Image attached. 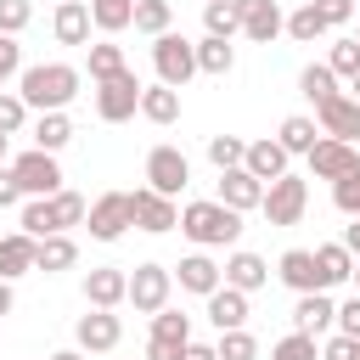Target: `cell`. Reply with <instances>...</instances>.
Instances as JSON below:
<instances>
[{
    "instance_id": "7c38bea8",
    "label": "cell",
    "mask_w": 360,
    "mask_h": 360,
    "mask_svg": "<svg viewBox=\"0 0 360 360\" xmlns=\"http://www.w3.org/2000/svg\"><path fill=\"white\" fill-rule=\"evenodd\" d=\"M129 214H135V225H141V231H152V236H163V231H174V225H180L174 197H163V191H152V186L129 191Z\"/></svg>"
},
{
    "instance_id": "d6986e66",
    "label": "cell",
    "mask_w": 360,
    "mask_h": 360,
    "mask_svg": "<svg viewBox=\"0 0 360 360\" xmlns=\"http://www.w3.org/2000/svg\"><path fill=\"white\" fill-rule=\"evenodd\" d=\"M338 321V304H332V292L321 287V292H298V309H292V332H326Z\"/></svg>"
},
{
    "instance_id": "5b68a950",
    "label": "cell",
    "mask_w": 360,
    "mask_h": 360,
    "mask_svg": "<svg viewBox=\"0 0 360 360\" xmlns=\"http://www.w3.org/2000/svg\"><path fill=\"white\" fill-rule=\"evenodd\" d=\"M135 112H141V79H135L129 68L96 84V118H101V124H124V118H135Z\"/></svg>"
},
{
    "instance_id": "11a10c76",
    "label": "cell",
    "mask_w": 360,
    "mask_h": 360,
    "mask_svg": "<svg viewBox=\"0 0 360 360\" xmlns=\"http://www.w3.org/2000/svg\"><path fill=\"white\" fill-rule=\"evenodd\" d=\"M11 304H17V298H11V281L0 276V315H11Z\"/></svg>"
},
{
    "instance_id": "9f6ffc18",
    "label": "cell",
    "mask_w": 360,
    "mask_h": 360,
    "mask_svg": "<svg viewBox=\"0 0 360 360\" xmlns=\"http://www.w3.org/2000/svg\"><path fill=\"white\" fill-rule=\"evenodd\" d=\"M51 360H84V349H56Z\"/></svg>"
},
{
    "instance_id": "4dcf8cb0",
    "label": "cell",
    "mask_w": 360,
    "mask_h": 360,
    "mask_svg": "<svg viewBox=\"0 0 360 360\" xmlns=\"http://www.w3.org/2000/svg\"><path fill=\"white\" fill-rule=\"evenodd\" d=\"M22 231H28L34 242H39V236H56V231H62L56 202H51V197H28V202H22Z\"/></svg>"
},
{
    "instance_id": "277c9868",
    "label": "cell",
    "mask_w": 360,
    "mask_h": 360,
    "mask_svg": "<svg viewBox=\"0 0 360 360\" xmlns=\"http://www.w3.org/2000/svg\"><path fill=\"white\" fill-rule=\"evenodd\" d=\"M304 208H309V186H304L298 174H276V180L264 186V197H259V214H264L270 225H298Z\"/></svg>"
},
{
    "instance_id": "f1b7e54d",
    "label": "cell",
    "mask_w": 360,
    "mask_h": 360,
    "mask_svg": "<svg viewBox=\"0 0 360 360\" xmlns=\"http://www.w3.org/2000/svg\"><path fill=\"white\" fill-rule=\"evenodd\" d=\"M129 22H135V0H90V28L124 34Z\"/></svg>"
},
{
    "instance_id": "bcb514c9",
    "label": "cell",
    "mask_w": 360,
    "mask_h": 360,
    "mask_svg": "<svg viewBox=\"0 0 360 360\" xmlns=\"http://www.w3.org/2000/svg\"><path fill=\"white\" fill-rule=\"evenodd\" d=\"M326 68H332L338 79H354V73H360V45H354V39H338V45H332V62H326Z\"/></svg>"
},
{
    "instance_id": "f5cc1de1",
    "label": "cell",
    "mask_w": 360,
    "mask_h": 360,
    "mask_svg": "<svg viewBox=\"0 0 360 360\" xmlns=\"http://www.w3.org/2000/svg\"><path fill=\"white\" fill-rule=\"evenodd\" d=\"M180 360H219V354H214V343H186Z\"/></svg>"
},
{
    "instance_id": "681fc988",
    "label": "cell",
    "mask_w": 360,
    "mask_h": 360,
    "mask_svg": "<svg viewBox=\"0 0 360 360\" xmlns=\"http://www.w3.org/2000/svg\"><path fill=\"white\" fill-rule=\"evenodd\" d=\"M309 6L321 11V22H326V28H338V22H349V17H354V0H309Z\"/></svg>"
},
{
    "instance_id": "ac0fdd59",
    "label": "cell",
    "mask_w": 360,
    "mask_h": 360,
    "mask_svg": "<svg viewBox=\"0 0 360 360\" xmlns=\"http://www.w3.org/2000/svg\"><path fill=\"white\" fill-rule=\"evenodd\" d=\"M225 287H236V292H259L264 281H270V264L259 259V253H248V248H236L231 259H225Z\"/></svg>"
},
{
    "instance_id": "7402d4cb",
    "label": "cell",
    "mask_w": 360,
    "mask_h": 360,
    "mask_svg": "<svg viewBox=\"0 0 360 360\" xmlns=\"http://www.w3.org/2000/svg\"><path fill=\"white\" fill-rule=\"evenodd\" d=\"M208 321L219 326V332H231V326H248V292H236V287H214L208 292Z\"/></svg>"
},
{
    "instance_id": "2e32d148",
    "label": "cell",
    "mask_w": 360,
    "mask_h": 360,
    "mask_svg": "<svg viewBox=\"0 0 360 360\" xmlns=\"http://www.w3.org/2000/svg\"><path fill=\"white\" fill-rule=\"evenodd\" d=\"M236 6H242V34H248L253 45H270V39L287 28V17H281L276 0H236Z\"/></svg>"
},
{
    "instance_id": "7dc6e473",
    "label": "cell",
    "mask_w": 360,
    "mask_h": 360,
    "mask_svg": "<svg viewBox=\"0 0 360 360\" xmlns=\"http://www.w3.org/2000/svg\"><path fill=\"white\" fill-rule=\"evenodd\" d=\"M11 73H22V45H17V34H0V90Z\"/></svg>"
},
{
    "instance_id": "ee69618b",
    "label": "cell",
    "mask_w": 360,
    "mask_h": 360,
    "mask_svg": "<svg viewBox=\"0 0 360 360\" xmlns=\"http://www.w3.org/2000/svg\"><path fill=\"white\" fill-rule=\"evenodd\" d=\"M332 202H338V208H343L349 219L360 214V169H349L343 180H332Z\"/></svg>"
},
{
    "instance_id": "f35d334b",
    "label": "cell",
    "mask_w": 360,
    "mask_h": 360,
    "mask_svg": "<svg viewBox=\"0 0 360 360\" xmlns=\"http://www.w3.org/2000/svg\"><path fill=\"white\" fill-rule=\"evenodd\" d=\"M242 152H248L242 135H208V163H214V169H236Z\"/></svg>"
},
{
    "instance_id": "484cf974",
    "label": "cell",
    "mask_w": 360,
    "mask_h": 360,
    "mask_svg": "<svg viewBox=\"0 0 360 360\" xmlns=\"http://www.w3.org/2000/svg\"><path fill=\"white\" fill-rule=\"evenodd\" d=\"M315 270H321V287L332 292V287H343V281H349L354 253H349L343 242H321V248H315Z\"/></svg>"
},
{
    "instance_id": "d590c367",
    "label": "cell",
    "mask_w": 360,
    "mask_h": 360,
    "mask_svg": "<svg viewBox=\"0 0 360 360\" xmlns=\"http://www.w3.org/2000/svg\"><path fill=\"white\" fill-rule=\"evenodd\" d=\"M214 354H219V360H259V343H253L248 326H231V332H219Z\"/></svg>"
},
{
    "instance_id": "60d3db41",
    "label": "cell",
    "mask_w": 360,
    "mask_h": 360,
    "mask_svg": "<svg viewBox=\"0 0 360 360\" xmlns=\"http://www.w3.org/2000/svg\"><path fill=\"white\" fill-rule=\"evenodd\" d=\"M270 360H321V349H315L309 332H287V338L270 349Z\"/></svg>"
},
{
    "instance_id": "3957f363",
    "label": "cell",
    "mask_w": 360,
    "mask_h": 360,
    "mask_svg": "<svg viewBox=\"0 0 360 360\" xmlns=\"http://www.w3.org/2000/svg\"><path fill=\"white\" fill-rule=\"evenodd\" d=\"M152 68H158V84L180 90L197 73V45L186 34H174V28H163V34H152Z\"/></svg>"
},
{
    "instance_id": "91938a15",
    "label": "cell",
    "mask_w": 360,
    "mask_h": 360,
    "mask_svg": "<svg viewBox=\"0 0 360 360\" xmlns=\"http://www.w3.org/2000/svg\"><path fill=\"white\" fill-rule=\"evenodd\" d=\"M354 101H360V73H354Z\"/></svg>"
},
{
    "instance_id": "836d02e7",
    "label": "cell",
    "mask_w": 360,
    "mask_h": 360,
    "mask_svg": "<svg viewBox=\"0 0 360 360\" xmlns=\"http://www.w3.org/2000/svg\"><path fill=\"white\" fill-rule=\"evenodd\" d=\"M202 28L219 34V39L242 34V6H236V0H208V6H202Z\"/></svg>"
},
{
    "instance_id": "b9f144b4",
    "label": "cell",
    "mask_w": 360,
    "mask_h": 360,
    "mask_svg": "<svg viewBox=\"0 0 360 360\" xmlns=\"http://www.w3.org/2000/svg\"><path fill=\"white\" fill-rule=\"evenodd\" d=\"M22 124H28L22 96H17V90H0V135H22Z\"/></svg>"
},
{
    "instance_id": "4fadbf2b",
    "label": "cell",
    "mask_w": 360,
    "mask_h": 360,
    "mask_svg": "<svg viewBox=\"0 0 360 360\" xmlns=\"http://www.w3.org/2000/svg\"><path fill=\"white\" fill-rule=\"evenodd\" d=\"M73 338H79V349H84V354H107V349H118V338H124V321H118L112 309H90V315H79Z\"/></svg>"
},
{
    "instance_id": "8d00e7d4",
    "label": "cell",
    "mask_w": 360,
    "mask_h": 360,
    "mask_svg": "<svg viewBox=\"0 0 360 360\" xmlns=\"http://www.w3.org/2000/svg\"><path fill=\"white\" fill-rule=\"evenodd\" d=\"M174 22V6L169 0H135V28L141 34H163Z\"/></svg>"
},
{
    "instance_id": "816d5d0a",
    "label": "cell",
    "mask_w": 360,
    "mask_h": 360,
    "mask_svg": "<svg viewBox=\"0 0 360 360\" xmlns=\"http://www.w3.org/2000/svg\"><path fill=\"white\" fill-rule=\"evenodd\" d=\"M11 202H22V186H17L11 169H0V208H11Z\"/></svg>"
},
{
    "instance_id": "f907efd6",
    "label": "cell",
    "mask_w": 360,
    "mask_h": 360,
    "mask_svg": "<svg viewBox=\"0 0 360 360\" xmlns=\"http://www.w3.org/2000/svg\"><path fill=\"white\" fill-rule=\"evenodd\" d=\"M338 332H349V338H360V292H354L349 304H338Z\"/></svg>"
},
{
    "instance_id": "8992f818",
    "label": "cell",
    "mask_w": 360,
    "mask_h": 360,
    "mask_svg": "<svg viewBox=\"0 0 360 360\" xmlns=\"http://www.w3.org/2000/svg\"><path fill=\"white\" fill-rule=\"evenodd\" d=\"M11 174H17L22 197H51V191H62V169H56V152H39V146H28V152L11 163Z\"/></svg>"
},
{
    "instance_id": "c3c4849f",
    "label": "cell",
    "mask_w": 360,
    "mask_h": 360,
    "mask_svg": "<svg viewBox=\"0 0 360 360\" xmlns=\"http://www.w3.org/2000/svg\"><path fill=\"white\" fill-rule=\"evenodd\" d=\"M321 360H360V338H349V332H338V338H326V349H321Z\"/></svg>"
},
{
    "instance_id": "db71d44e",
    "label": "cell",
    "mask_w": 360,
    "mask_h": 360,
    "mask_svg": "<svg viewBox=\"0 0 360 360\" xmlns=\"http://www.w3.org/2000/svg\"><path fill=\"white\" fill-rule=\"evenodd\" d=\"M343 248H349V253H354V259H360V214H354V225H349V231H343Z\"/></svg>"
},
{
    "instance_id": "9a60e30c",
    "label": "cell",
    "mask_w": 360,
    "mask_h": 360,
    "mask_svg": "<svg viewBox=\"0 0 360 360\" xmlns=\"http://www.w3.org/2000/svg\"><path fill=\"white\" fill-rule=\"evenodd\" d=\"M124 292H129V276H124L118 264H96V270L84 276V304H90V309H118Z\"/></svg>"
},
{
    "instance_id": "94428289",
    "label": "cell",
    "mask_w": 360,
    "mask_h": 360,
    "mask_svg": "<svg viewBox=\"0 0 360 360\" xmlns=\"http://www.w3.org/2000/svg\"><path fill=\"white\" fill-rule=\"evenodd\" d=\"M354 45H360V34H354Z\"/></svg>"
},
{
    "instance_id": "9c48e42d",
    "label": "cell",
    "mask_w": 360,
    "mask_h": 360,
    "mask_svg": "<svg viewBox=\"0 0 360 360\" xmlns=\"http://www.w3.org/2000/svg\"><path fill=\"white\" fill-rule=\"evenodd\" d=\"M186 180H191V163H186L180 146H152L146 152V186L152 191L174 197V191H186Z\"/></svg>"
},
{
    "instance_id": "7bdbcfd3",
    "label": "cell",
    "mask_w": 360,
    "mask_h": 360,
    "mask_svg": "<svg viewBox=\"0 0 360 360\" xmlns=\"http://www.w3.org/2000/svg\"><path fill=\"white\" fill-rule=\"evenodd\" d=\"M34 22V0H0V34H22Z\"/></svg>"
},
{
    "instance_id": "6da1fadb",
    "label": "cell",
    "mask_w": 360,
    "mask_h": 360,
    "mask_svg": "<svg viewBox=\"0 0 360 360\" xmlns=\"http://www.w3.org/2000/svg\"><path fill=\"white\" fill-rule=\"evenodd\" d=\"M79 68H68V62H34V68H22V79H17V96H22V107H34V112H62L73 96H79Z\"/></svg>"
},
{
    "instance_id": "f546056e",
    "label": "cell",
    "mask_w": 360,
    "mask_h": 360,
    "mask_svg": "<svg viewBox=\"0 0 360 360\" xmlns=\"http://www.w3.org/2000/svg\"><path fill=\"white\" fill-rule=\"evenodd\" d=\"M236 68V51H231V39H219V34H202L197 39V73H231Z\"/></svg>"
},
{
    "instance_id": "83f0119b",
    "label": "cell",
    "mask_w": 360,
    "mask_h": 360,
    "mask_svg": "<svg viewBox=\"0 0 360 360\" xmlns=\"http://www.w3.org/2000/svg\"><path fill=\"white\" fill-rule=\"evenodd\" d=\"M219 281H225V276H219V264H214L208 253H191V259H180V287H186V292L208 298V292H214Z\"/></svg>"
},
{
    "instance_id": "6f0895ef",
    "label": "cell",
    "mask_w": 360,
    "mask_h": 360,
    "mask_svg": "<svg viewBox=\"0 0 360 360\" xmlns=\"http://www.w3.org/2000/svg\"><path fill=\"white\" fill-rule=\"evenodd\" d=\"M349 281H354V292H360V259H354V270H349Z\"/></svg>"
},
{
    "instance_id": "1f68e13d",
    "label": "cell",
    "mask_w": 360,
    "mask_h": 360,
    "mask_svg": "<svg viewBox=\"0 0 360 360\" xmlns=\"http://www.w3.org/2000/svg\"><path fill=\"white\" fill-rule=\"evenodd\" d=\"M68 141H73L68 112H39V124H34V146H39V152H62Z\"/></svg>"
},
{
    "instance_id": "8fae6325",
    "label": "cell",
    "mask_w": 360,
    "mask_h": 360,
    "mask_svg": "<svg viewBox=\"0 0 360 360\" xmlns=\"http://www.w3.org/2000/svg\"><path fill=\"white\" fill-rule=\"evenodd\" d=\"M309 174L315 180H343L349 169H360V152H354V141H332V135H321L309 152Z\"/></svg>"
},
{
    "instance_id": "74e56055",
    "label": "cell",
    "mask_w": 360,
    "mask_h": 360,
    "mask_svg": "<svg viewBox=\"0 0 360 360\" xmlns=\"http://www.w3.org/2000/svg\"><path fill=\"white\" fill-rule=\"evenodd\" d=\"M287 34H292L298 45H315V39L326 34V22H321V11H315V6H298V11L287 17Z\"/></svg>"
},
{
    "instance_id": "5bb4252c",
    "label": "cell",
    "mask_w": 360,
    "mask_h": 360,
    "mask_svg": "<svg viewBox=\"0 0 360 360\" xmlns=\"http://www.w3.org/2000/svg\"><path fill=\"white\" fill-rule=\"evenodd\" d=\"M315 124H321V135H332V141H360V101L338 90L332 101L315 107Z\"/></svg>"
},
{
    "instance_id": "d4e9b609",
    "label": "cell",
    "mask_w": 360,
    "mask_h": 360,
    "mask_svg": "<svg viewBox=\"0 0 360 360\" xmlns=\"http://www.w3.org/2000/svg\"><path fill=\"white\" fill-rule=\"evenodd\" d=\"M73 259H79V248H73V236H68V231H56V236H39V248H34V270H45V276H56V270H73Z\"/></svg>"
},
{
    "instance_id": "e575fe53",
    "label": "cell",
    "mask_w": 360,
    "mask_h": 360,
    "mask_svg": "<svg viewBox=\"0 0 360 360\" xmlns=\"http://www.w3.org/2000/svg\"><path fill=\"white\" fill-rule=\"evenodd\" d=\"M298 90H304V96L321 107V101H332V96H338V73H332L326 62H309V68L298 73Z\"/></svg>"
},
{
    "instance_id": "cb8c5ba5",
    "label": "cell",
    "mask_w": 360,
    "mask_h": 360,
    "mask_svg": "<svg viewBox=\"0 0 360 360\" xmlns=\"http://www.w3.org/2000/svg\"><path fill=\"white\" fill-rule=\"evenodd\" d=\"M34 248H39V242H34L28 231H11V236H0V276H6V281L28 276V270H34Z\"/></svg>"
},
{
    "instance_id": "52a82bcc",
    "label": "cell",
    "mask_w": 360,
    "mask_h": 360,
    "mask_svg": "<svg viewBox=\"0 0 360 360\" xmlns=\"http://www.w3.org/2000/svg\"><path fill=\"white\" fill-rule=\"evenodd\" d=\"M84 219H90V236H96V242H118V236L135 225V214H129V191H101V197L84 208Z\"/></svg>"
},
{
    "instance_id": "44dd1931",
    "label": "cell",
    "mask_w": 360,
    "mask_h": 360,
    "mask_svg": "<svg viewBox=\"0 0 360 360\" xmlns=\"http://www.w3.org/2000/svg\"><path fill=\"white\" fill-rule=\"evenodd\" d=\"M276 276H281L292 292H321V270H315V253H309V248H287L281 264H276Z\"/></svg>"
},
{
    "instance_id": "4316f807",
    "label": "cell",
    "mask_w": 360,
    "mask_h": 360,
    "mask_svg": "<svg viewBox=\"0 0 360 360\" xmlns=\"http://www.w3.org/2000/svg\"><path fill=\"white\" fill-rule=\"evenodd\" d=\"M141 118L174 124V118H180V90H174V84H141Z\"/></svg>"
},
{
    "instance_id": "7a4b0ae2",
    "label": "cell",
    "mask_w": 360,
    "mask_h": 360,
    "mask_svg": "<svg viewBox=\"0 0 360 360\" xmlns=\"http://www.w3.org/2000/svg\"><path fill=\"white\" fill-rule=\"evenodd\" d=\"M180 231H186L197 248H231V242L242 236V214L225 208L219 197H214V202H186V208H180Z\"/></svg>"
},
{
    "instance_id": "ba28073f",
    "label": "cell",
    "mask_w": 360,
    "mask_h": 360,
    "mask_svg": "<svg viewBox=\"0 0 360 360\" xmlns=\"http://www.w3.org/2000/svg\"><path fill=\"white\" fill-rule=\"evenodd\" d=\"M191 343V315H180V309H158L152 315V343H146V360H180V349Z\"/></svg>"
},
{
    "instance_id": "f6af8a7d",
    "label": "cell",
    "mask_w": 360,
    "mask_h": 360,
    "mask_svg": "<svg viewBox=\"0 0 360 360\" xmlns=\"http://www.w3.org/2000/svg\"><path fill=\"white\" fill-rule=\"evenodd\" d=\"M51 202H56V219H62V231H68V225H84V208H90V202H84L79 191H51Z\"/></svg>"
},
{
    "instance_id": "30bf717a",
    "label": "cell",
    "mask_w": 360,
    "mask_h": 360,
    "mask_svg": "<svg viewBox=\"0 0 360 360\" xmlns=\"http://www.w3.org/2000/svg\"><path fill=\"white\" fill-rule=\"evenodd\" d=\"M169 287H174V276H169L163 264H135V276H129V292H124V304H135L141 315H158V309L169 304Z\"/></svg>"
},
{
    "instance_id": "e0dca14e",
    "label": "cell",
    "mask_w": 360,
    "mask_h": 360,
    "mask_svg": "<svg viewBox=\"0 0 360 360\" xmlns=\"http://www.w3.org/2000/svg\"><path fill=\"white\" fill-rule=\"evenodd\" d=\"M259 197H264V180H253L242 163H236V169H219V202H225V208L248 214V208H259Z\"/></svg>"
},
{
    "instance_id": "603a6c76",
    "label": "cell",
    "mask_w": 360,
    "mask_h": 360,
    "mask_svg": "<svg viewBox=\"0 0 360 360\" xmlns=\"http://www.w3.org/2000/svg\"><path fill=\"white\" fill-rule=\"evenodd\" d=\"M56 45H84L90 39V6L84 0H56Z\"/></svg>"
},
{
    "instance_id": "ab89813d",
    "label": "cell",
    "mask_w": 360,
    "mask_h": 360,
    "mask_svg": "<svg viewBox=\"0 0 360 360\" xmlns=\"http://www.w3.org/2000/svg\"><path fill=\"white\" fill-rule=\"evenodd\" d=\"M112 73H124V51H118V45H107V39H101V45H90V79L101 84V79H112Z\"/></svg>"
},
{
    "instance_id": "ffe728a7",
    "label": "cell",
    "mask_w": 360,
    "mask_h": 360,
    "mask_svg": "<svg viewBox=\"0 0 360 360\" xmlns=\"http://www.w3.org/2000/svg\"><path fill=\"white\" fill-rule=\"evenodd\" d=\"M242 169L253 174V180H276V174H287V146L281 141H248V152H242Z\"/></svg>"
},
{
    "instance_id": "d6a6232c",
    "label": "cell",
    "mask_w": 360,
    "mask_h": 360,
    "mask_svg": "<svg viewBox=\"0 0 360 360\" xmlns=\"http://www.w3.org/2000/svg\"><path fill=\"white\" fill-rule=\"evenodd\" d=\"M276 141L287 146V158H292V152H309V146L321 141V124L304 118V112H292V118H281V135H276Z\"/></svg>"
},
{
    "instance_id": "680465c9",
    "label": "cell",
    "mask_w": 360,
    "mask_h": 360,
    "mask_svg": "<svg viewBox=\"0 0 360 360\" xmlns=\"http://www.w3.org/2000/svg\"><path fill=\"white\" fill-rule=\"evenodd\" d=\"M6 146H11V135H0V163H6Z\"/></svg>"
}]
</instances>
